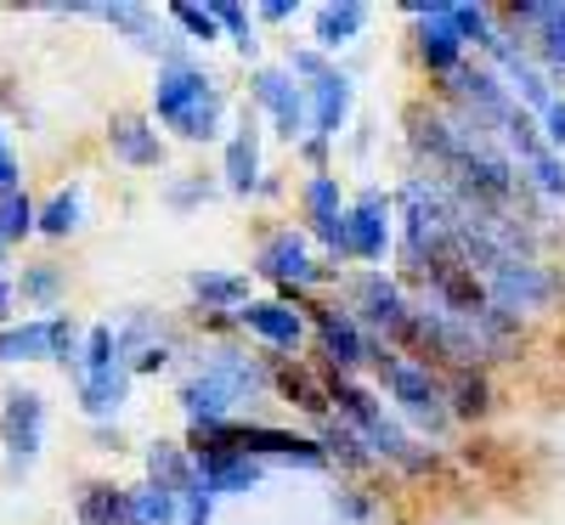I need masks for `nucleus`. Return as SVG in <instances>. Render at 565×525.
<instances>
[{
  "label": "nucleus",
  "mask_w": 565,
  "mask_h": 525,
  "mask_svg": "<svg viewBox=\"0 0 565 525\" xmlns=\"http://www.w3.org/2000/svg\"><path fill=\"white\" fill-rule=\"evenodd\" d=\"M266 390H271V367H260L255 356H238V351H215L181 385V407H186L193 424H221L238 401H255Z\"/></svg>",
  "instance_id": "1"
},
{
  "label": "nucleus",
  "mask_w": 565,
  "mask_h": 525,
  "mask_svg": "<svg viewBox=\"0 0 565 525\" xmlns=\"http://www.w3.org/2000/svg\"><path fill=\"white\" fill-rule=\"evenodd\" d=\"M153 114L170 130H181L186 141H210V136H221V90L193 63H164L159 85H153Z\"/></svg>",
  "instance_id": "2"
},
{
  "label": "nucleus",
  "mask_w": 565,
  "mask_h": 525,
  "mask_svg": "<svg viewBox=\"0 0 565 525\" xmlns=\"http://www.w3.org/2000/svg\"><path fill=\"white\" fill-rule=\"evenodd\" d=\"M380 385L391 390V401L424 429V436H447L452 424V407H447V390H441V373L424 367L413 356H396V351H380Z\"/></svg>",
  "instance_id": "3"
},
{
  "label": "nucleus",
  "mask_w": 565,
  "mask_h": 525,
  "mask_svg": "<svg viewBox=\"0 0 565 525\" xmlns=\"http://www.w3.org/2000/svg\"><path fill=\"white\" fill-rule=\"evenodd\" d=\"M345 294H351V317L373 333V340H402L407 333V322H413V300L402 294V282H391L385 271H362V277H351L345 282Z\"/></svg>",
  "instance_id": "4"
},
{
  "label": "nucleus",
  "mask_w": 565,
  "mask_h": 525,
  "mask_svg": "<svg viewBox=\"0 0 565 525\" xmlns=\"http://www.w3.org/2000/svg\"><path fill=\"white\" fill-rule=\"evenodd\" d=\"M311 311V328H317V351H322V367L328 373H356L367 362H380V340L340 306H306Z\"/></svg>",
  "instance_id": "5"
},
{
  "label": "nucleus",
  "mask_w": 565,
  "mask_h": 525,
  "mask_svg": "<svg viewBox=\"0 0 565 525\" xmlns=\"http://www.w3.org/2000/svg\"><path fill=\"white\" fill-rule=\"evenodd\" d=\"M447 85V108H458V114H469L476 125H487L492 136L521 114V103L509 97V85L487 68V63H463L452 79H441Z\"/></svg>",
  "instance_id": "6"
},
{
  "label": "nucleus",
  "mask_w": 565,
  "mask_h": 525,
  "mask_svg": "<svg viewBox=\"0 0 565 525\" xmlns=\"http://www.w3.org/2000/svg\"><path fill=\"white\" fill-rule=\"evenodd\" d=\"M289 74L300 79H311L306 85V103H311V136L317 141H328V136H340V125L351 119V85L334 74V68H328L317 52H295L289 57Z\"/></svg>",
  "instance_id": "7"
},
{
  "label": "nucleus",
  "mask_w": 565,
  "mask_h": 525,
  "mask_svg": "<svg viewBox=\"0 0 565 525\" xmlns=\"http://www.w3.org/2000/svg\"><path fill=\"white\" fill-rule=\"evenodd\" d=\"M391 249V199L380 193V186H367V193H356L345 204V226H340V255L345 260H385Z\"/></svg>",
  "instance_id": "8"
},
{
  "label": "nucleus",
  "mask_w": 565,
  "mask_h": 525,
  "mask_svg": "<svg viewBox=\"0 0 565 525\" xmlns=\"http://www.w3.org/2000/svg\"><path fill=\"white\" fill-rule=\"evenodd\" d=\"M74 362L79 367V328L68 317L52 322H18V328H0V362Z\"/></svg>",
  "instance_id": "9"
},
{
  "label": "nucleus",
  "mask_w": 565,
  "mask_h": 525,
  "mask_svg": "<svg viewBox=\"0 0 565 525\" xmlns=\"http://www.w3.org/2000/svg\"><path fill=\"white\" fill-rule=\"evenodd\" d=\"M487 294H492V306H503L514 317L521 311H548L559 300V277L543 271L537 260H509V266H498L487 277Z\"/></svg>",
  "instance_id": "10"
},
{
  "label": "nucleus",
  "mask_w": 565,
  "mask_h": 525,
  "mask_svg": "<svg viewBox=\"0 0 565 525\" xmlns=\"http://www.w3.org/2000/svg\"><path fill=\"white\" fill-rule=\"evenodd\" d=\"M255 271L271 277V282H282V294H289V300H295L300 289H311V282H322V266L311 260L306 237H300L295 226H282V232L266 237L260 255H255Z\"/></svg>",
  "instance_id": "11"
},
{
  "label": "nucleus",
  "mask_w": 565,
  "mask_h": 525,
  "mask_svg": "<svg viewBox=\"0 0 565 525\" xmlns=\"http://www.w3.org/2000/svg\"><path fill=\"white\" fill-rule=\"evenodd\" d=\"M249 97H255V103L271 114L277 136L300 141V136L311 130V103H306V85H295V74H289V68H260V74L249 79Z\"/></svg>",
  "instance_id": "12"
},
{
  "label": "nucleus",
  "mask_w": 565,
  "mask_h": 525,
  "mask_svg": "<svg viewBox=\"0 0 565 525\" xmlns=\"http://www.w3.org/2000/svg\"><path fill=\"white\" fill-rule=\"evenodd\" d=\"M238 328H249L255 340H266L271 351H300L306 345V317L289 300H249L238 311Z\"/></svg>",
  "instance_id": "13"
},
{
  "label": "nucleus",
  "mask_w": 565,
  "mask_h": 525,
  "mask_svg": "<svg viewBox=\"0 0 565 525\" xmlns=\"http://www.w3.org/2000/svg\"><path fill=\"white\" fill-rule=\"evenodd\" d=\"M40 436H45V401L34 390H12L7 407H0V447L18 463H29L40 452Z\"/></svg>",
  "instance_id": "14"
},
{
  "label": "nucleus",
  "mask_w": 565,
  "mask_h": 525,
  "mask_svg": "<svg viewBox=\"0 0 565 525\" xmlns=\"http://www.w3.org/2000/svg\"><path fill=\"white\" fill-rule=\"evenodd\" d=\"M186 458H193V452H186ZM193 469H199V481H204L210 497H244V492L260 486V474H266V469H260L255 458H244V452H199Z\"/></svg>",
  "instance_id": "15"
},
{
  "label": "nucleus",
  "mask_w": 565,
  "mask_h": 525,
  "mask_svg": "<svg viewBox=\"0 0 565 525\" xmlns=\"http://www.w3.org/2000/svg\"><path fill=\"white\" fill-rule=\"evenodd\" d=\"M300 204H306V221H311V232L322 237L328 249L340 255V226H345V204H340V181L328 175V170H317L311 181H306V193H300Z\"/></svg>",
  "instance_id": "16"
},
{
  "label": "nucleus",
  "mask_w": 565,
  "mask_h": 525,
  "mask_svg": "<svg viewBox=\"0 0 565 525\" xmlns=\"http://www.w3.org/2000/svg\"><path fill=\"white\" fill-rule=\"evenodd\" d=\"M441 390H447L452 418H463V424H481L492 413V378H487V367H447Z\"/></svg>",
  "instance_id": "17"
},
{
  "label": "nucleus",
  "mask_w": 565,
  "mask_h": 525,
  "mask_svg": "<svg viewBox=\"0 0 565 525\" xmlns=\"http://www.w3.org/2000/svg\"><path fill=\"white\" fill-rule=\"evenodd\" d=\"M322 385H328V401H334L340 424H351V429H373V424L385 418V401L373 396L367 385H356L351 373H328V367H322Z\"/></svg>",
  "instance_id": "18"
},
{
  "label": "nucleus",
  "mask_w": 565,
  "mask_h": 525,
  "mask_svg": "<svg viewBox=\"0 0 565 525\" xmlns=\"http://www.w3.org/2000/svg\"><path fill=\"white\" fill-rule=\"evenodd\" d=\"M186 289H193V300H199L204 311L238 317V311L249 306V277H238V271H193V277H186ZM204 311H199V317H204Z\"/></svg>",
  "instance_id": "19"
},
{
  "label": "nucleus",
  "mask_w": 565,
  "mask_h": 525,
  "mask_svg": "<svg viewBox=\"0 0 565 525\" xmlns=\"http://www.w3.org/2000/svg\"><path fill=\"white\" fill-rule=\"evenodd\" d=\"M108 141H114V153H119L125 164H136V170L159 164V130H153L148 119H141V114H114Z\"/></svg>",
  "instance_id": "20"
},
{
  "label": "nucleus",
  "mask_w": 565,
  "mask_h": 525,
  "mask_svg": "<svg viewBox=\"0 0 565 525\" xmlns=\"http://www.w3.org/2000/svg\"><path fill=\"white\" fill-rule=\"evenodd\" d=\"M271 390H282L300 413H311V418H334V401H328V385L317 373H306V367H295V362H282L277 373H271Z\"/></svg>",
  "instance_id": "21"
},
{
  "label": "nucleus",
  "mask_w": 565,
  "mask_h": 525,
  "mask_svg": "<svg viewBox=\"0 0 565 525\" xmlns=\"http://www.w3.org/2000/svg\"><path fill=\"white\" fill-rule=\"evenodd\" d=\"M125 396H130V362H119V367H108V373L79 378V401H85L90 418H114V413L125 407Z\"/></svg>",
  "instance_id": "22"
},
{
  "label": "nucleus",
  "mask_w": 565,
  "mask_h": 525,
  "mask_svg": "<svg viewBox=\"0 0 565 525\" xmlns=\"http://www.w3.org/2000/svg\"><path fill=\"white\" fill-rule=\"evenodd\" d=\"M79 525H136L130 492H125V486H108V481L85 486V492H79Z\"/></svg>",
  "instance_id": "23"
},
{
  "label": "nucleus",
  "mask_w": 565,
  "mask_h": 525,
  "mask_svg": "<svg viewBox=\"0 0 565 525\" xmlns=\"http://www.w3.org/2000/svg\"><path fill=\"white\" fill-rule=\"evenodd\" d=\"M322 452H328V463H345V469H373V463H380V458H373V447L362 441V429H351L340 418L322 424Z\"/></svg>",
  "instance_id": "24"
},
{
  "label": "nucleus",
  "mask_w": 565,
  "mask_h": 525,
  "mask_svg": "<svg viewBox=\"0 0 565 525\" xmlns=\"http://www.w3.org/2000/svg\"><path fill=\"white\" fill-rule=\"evenodd\" d=\"M367 23V7H356V0H345V7H317V45L322 52H340L345 40H356Z\"/></svg>",
  "instance_id": "25"
},
{
  "label": "nucleus",
  "mask_w": 565,
  "mask_h": 525,
  "mask_svg": "<svg viewBox=\"0 0 565 525\" xmlns=\"http://www.w3.org/2000/svg\"><path fill=\"white\" fill-rule=\"evenodd\" d=\"M226 181H232V193H249L260 181V136L249 125L226 141Z\"/></svg>",
  "instance_id": "26"
},
{
  "label": "nucleus",
  "mask_w": 565,
  "mask_h": 525,
  "mask_svg": "<svg viewBox=\"0 0 565 525\" xmlns=\"http://www.w3.org/2000/svg\"><path fill=\"white\" fill-rule=\"evenodd\" d=\"M521 181L532 186V193H543V199H565V159L554 153V148H537L532 159H521Z\"/></svg>",
  "instance_id": "27"
},
{
  "label": "nucleus",
  "mask_w": 565,
  "mask_h": 525,
  "mask_svg": "<svg viewBox=\"0 0 565 525\" xmlns=\"http://www.w3.org/2000/svg\"><path fill=\"white\" fill-rule=\"evenodd\" d=\"M130 514H136V525H175V497L153 481H141V486H130Z\"/></svg>",
  "instance_id": "28"
},
{
  "label": "nucleus",
  "mask_w": 565,
  "mask_h": 525,
  "mask_svg": "<svg viewBox=\"0 0 565 525\" xmlns=\"http://www.w3.org/2000/svg\"><path fill=\"white\" fill-rule=\"evenodd\" d=\"M34 226H40V210H34L23 193L0 199V244H18V237H29Z\"/></svg>",
  "instance_id": "29"
},
{
  "label": "nucleus",
  "mask_w": 565,
  "mask_h": 525,
  "mask_svg": "<svg viewBox=\"0 0 565 525\" xmlns=\"http://www.w3.org/2000/svg\"><path fill=\"white\" fill-rule=\"evenodd\" d=\"M79 226V193H57L52 204L40 210V232L45 237H68Z\"/></svg>",
  "instance_id": "30"
},
{
  "label": "nucleus",
  "mask_w": 565,
  "mask_h": 525,
  "mask_svg": "<svg viewBox=\"0 0 565 525\" xmlns=\"http://www.w3.org/2000/svg\"><path fill=\"white\" fill-rule=\"evenodd\" d=\"M170 18H175L186 34H193V40H204V45L221 34V23H215V7H170Z\"/></svg>",
  "instance_id": "31"
},
{
  "label": "nucleus",
  "mask_w": 565,
  "mask_h": 525,
  "mask_svg": "<svg viewBox=\"0 0 565 525\" xmlns=\"http://www.w3.org/2000/svg\"><path fill=\"white\" fill-rule=\"evenodd\" d=\"M57 282H63L57 266H29V271H23V300H40V306L57 300Z\"/></svg>",
  "instance_id": "32"
},
{
  "label": "nucleus",
  "mask_w": 565,
  "mask_h": 525,
  "mask_svg": "<svg viewBox=\"0 0 565 525\" xmlns=\"http://www.w3.org/2000/svg\"><path fill=\"white\" fill-rule=\"evenodd\" d=\"M215 23H221V29H232V40H238L244 52L255 45V40H249V7H232V0H221V7H215Z\"/></svg>",
  "instance_id": "33"
},
{
  "label": "nucleus",
  "mask_w": 565,
  "mask_h": 525,
  "mask_svg": "<svg viewBox=\"0 0 565 525\" xmlns=\"http://www.w3.org/2000/svg\"><path fill=\"white\" fill-rule=\"evenodd\" d=\"M543 141H548V148H565V103L554 97V108L543 114Z\"/></svg>",
  "instance_id": "34"
},
{
  "label": "nucleus",
  "mask_w": 565,
  "mask_h": 525,
  "mask_svg": "<svg viewBox=\"0 0 565 525\" xmlns=\"http://www.w3.org/2000/svg\"><path fill=\"white\" fill-rule=\"evenodd\" d=\"M18 193V159L12 153H0V199Z\"/></svg>",
  "instance_id": "35"
},
{
  "label": "nucleus",
  "mask_w": 565,
  "mask_h": 525,
  "mask_svg": "<svg viewBox=\"0 0 565 525\" xmlns=\"http://www.w3.org/2000/svg\"><path fill=\"white\" fill-rule=\"evenodd\" d=\"M255 18H266V23H289V18H295V0H277V7H255Z\"/></svg>",
  "instance_id": "36"
},
{
  "label": "nucleus",
  "mask_w": 565,
  "mask_h": 525,
  "mask_svg": "<svg viewBox=\"0 0 565 525\" xmlns=\"http://www.w3.org/2000/svg\"><path fill=\"white\" fill-rule=\"evenodd\" d=\"M12 317V289H7V277H0V322Z\"/></svg>",
  "instance_id": "37"
},
{
  "label": "nucleus",
  "mask_w": 565,
  "mask_h": 525,
  "mask_svg": "<svg viewBox=\"0 0 565 525\" xmlns=\"http://www.w3.org/2000/svg\"><path fill=\"white\" fill-rule=\"evenodd\" d=\"M0 153H7V136H0Z\"/></svg>",
  "instance_id": "38"
}]
</instances>
